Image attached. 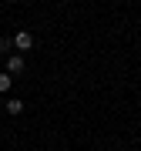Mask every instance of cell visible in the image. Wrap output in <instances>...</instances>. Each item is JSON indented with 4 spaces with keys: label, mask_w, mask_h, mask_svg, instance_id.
<instances>
[{
    "label": "cell",
    "mask_w": 141,
    "mask_h": 151,
    "mask_svg": "<svg viewBox=\"0 0 141 151\" xmlns=\"http://www.w3.org/2000/svg\"><path fill=\"white\" fill-rule=\"evenodd\" d=\"M14 47H17V50H30V47H34V34H30V30H17V34H14Z\"/></svg>",
    "instance_id": "1"
},
{
    "label": "cell",
    "mask_w": 141,
    "mask_h": 151,
    "mask_svg": "<svg viewBox=\"0 0 141 151\" xmlns=\"http://www.w3.org/2000/svg\"><path fill=\"white\" fill-rule=\"evenodd\" d=\"M20 70H24V57L20 54H10V57H7V74H20Z\"/></svg>",
    "instance_id": "2"
},
{
    "label": "cell",
    "mask_w": 141,
    "mask_h": 151,
    "mask_svg": "<svg viewBox=\"0 0 141 151\" xmlns=\"http://www.w3.org/2000/svg\"><path fill=\"white\" fill-rule=\"evenodd\" d=\"M20 111H24V101H17V97H14V101H7V114H14V118H17Z\"/></svg>",
    "instance_id": "3"
},
{
    "label": "cell",
    "mask_w": 141,
    "mask_h": 151,
    "mask_svg": "<svg viewBox=\"0 0 141 151\" xmlns=\"http://www.w3.org/2000/svg\"><path fill=\"white\" fill-rule=\"evenodd\" d=\"M10 81H14L10 74H0V94H4V91H10Z\"/></svg>",
    "instance_id": "4"
},
{
    "label": "cell",
    "mask_w": 141,
    "mask_h": 151,
    "mask_svg": "<svg viewBox=\"0 0 141 151\" xmlns=\"http://www.w3.org/2000/svg\"><path fill=\"white\" fill-rule=\"evenodd\" d=\"M7 47H14V40H7V37H0V50H7Z\"/></svg>",
    "instance_id": "5"
}]
</instances>
